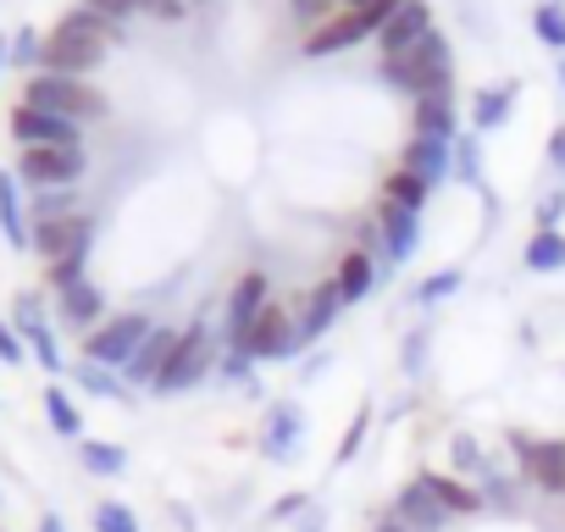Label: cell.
Segmentation results:
<instances>
[{"mask_svg":"<svg viewBox=\"0 0 565 532\" xmlns=\"http://www.w3.org/2000/svg\"><path fill=\"white\" fill-rule=\"evenodd\" d=\"M377 78H383L388 89L411 95V100H422V95H455V51H449V40L433 29V34H427L422 45H411L405 56H383Z\"/></svg>","mask_w":565,"mask_h":532,"instance_id":"1","label":"cell"},{"mask_svg":"<svg viewBox=\"0 0 565 532\" xmlns=\"http://www.w3.org/2000/svg\"><path fill=\"white\" fill-rule=\"evenodd\" d=\"M216 361H222V328H211V322L200 317V322L183 328V339H178V350H172V361H167V372L156 377L150 394H161V400L189 394L194 383H205V377L216 372Z\"/></svg>","mask_w":565,"mask_h":532,"instance_id":"2","label":"cell"},{"mask_svg":"<svg viewBox=\"0 0 565 532\" xmlns=\"http://www.w3.org/2000/svg\"><path fill=\"white\" fill-rule=\"evenodd\" d=\"M23 106H40V111H56L73 123H100L111 111L100 89H89L84 78H56V73H34L23 84Z\"/></svg>","mask_w":565,"mask_h":532,"instance_id":"3","label":"cell"},{"mask_svg":"<svg viewBox=\"0 0 565 532\" xmlns=\"http://www.w3.org/2000/svg\"><path fill=\"white\" fill-rule=\"evenodd\" d=\"M504 444H510L515 471H521L526 488H537L548 499H565V438H532L526 427H510Z\"/></svg>","mask_w":565,"mask_h":532,"instance_id":"4","label":"cell"},{"mask_svg":"<svg viewBox=\"0 0 565 532\" xmlns=\"http://www.w3.org/2000/svg\"><path fill=\"white\" fill-rule=\"evenodd\" d=\"M12 172L23 189H78L89 172V156L84 145H34V150H18Z\"/></svg>","mask_w":565,"mask_h":532,"instance_id":"5","label":"cell"},{"mask_svg":"<svg viewBox=\"0 0 565 532\" xmlns=\"http://www.w3.org/2000/svg\"><path fill=\"white\" fill-rule=\"evenodd\" d=\"M150 328H156V322H150L145 311H111L100 328H89V333H84V361L122 372V366L139 355V344L150 339Z\"/></svg>","mask_w":565,"mask_h":532,"instance_id":"6","label":"cell"},{"mask_svg":"<svg viewBox=\"0 0 565 532\" xmlns=\"http://www.w3.org/2000/svg\"><path fill=\"white\" fill-rule=\"evenodd\" d=\"M255 366H266V361H300L306 355V339H300V322H295V311L282 306V300H271L260 317H255V328L244 333V344H238Z\"/></svg>","mask_w":565,"mask_h":532,"instance_id":"7","label":"cell"},{"mask_svg":"<svg viewBox=\"0 0 565 532\" xmlns=\"http://www.w3.org/2000/svg\"><path fill=\"white\" fill-rule=\"evenodd\" d=\"M95 211H73V216H62V222H34V249L29 255H40V266H56V260H89V249H95Z\"/></svg>","mask_w":565,"mask_h":532,"instance_id":"8","label":"cell"},{"mask_svg":"<svg viewBox=\"0 0 565 532\" xmlns=\"http://www.w3.org/2000/svg\"><path fill=\"white\" fill-rule=\"evenodd\" d=\"M266 306H271V278L266 273H238V284L222 300V350H238Z\"/></svg>","mask_w":565,"mask_h":532,"instance_id":"9","label":"cell"},{"mask_svg":"<svg viewBox=\"0 0 565 532\" xmlns=\"http://www.w3.org/2000/svg\"><path fill=\"white\" fill-rule=\"evenodd\" d=\"M300 449H306V411L295 400H271L260 416V455L271 466H289L300 460Z\"/></svg>","mask_w":565,"mask_h":532,"instance_id":"10","label":"cell"},{"mask_svg":"<svg viewBox=\"0 0 565 532\" xmlns=\"http://www.w3.org/2000/svg\"><path fill=\"white\" fill-rule=\"evenodd\" d=\"M100 62H106V45H100V40H78V34H62V29L45 34L40 73H56V78H89Z\"/></svg>","mask_w":565,"mask_h":532,"instance_id":"11","label":"cell"},{"mask_svg":"<svg viewBox=\"0 0 565 532\" xmlns=\"http://www.w3.org/2000/svg\"><path fill=\"white\" fill-rule=\"evenodd\" d=\"M7 128H12V139L23 150H34V145H84V123L56 117V111H40V106H23V100L12 106Z\"/></svg>","mask_w":565,"mask_h":532,"instance_id":"12","label":"cell"},{"mask_svg":"<svg viewBox=\"0 0 565 532\" xmlns=\"http://www.w3.org/2000/svg\"><path fill=\"white\" fill-rule=\"evenodd\" d=\"M377 29L366 23V12H339V18H328V23H317L311 34H306V56L311 62H322V56H344V51H355L361 40H372Z\"/></svg>","mask_w":565,"mask_h":532,"instance_id":"13","label":"cell"},{"mask_svg":"<svg viewBox=\"0 0 565 532\" xmlns=\"http://www.w3.org/2000/svg\"><path fill=\"white\" fill-rule=\"evenodd\" d=\"M12 328L23 333V344H29V355L56 377V372H67V361H62V344H56V333H51V322L40 317V295H18V311H12Z\"/></svg>","mask_w":565,"mask_h":532,"instance_id":"14","label":"cell"},{"mask_svg":"<svg viewBox=\"0 0 565 532\" xmlns=\"http://www.w3.org/2000/svg\"><path fill=\"white\" fill-rule=\"evenodd\" d=\"M377 227H383L388 266H405V260L422 249V211H411V205H399V200H383V205H377Z\"/></svg>","mask_w":565,"mask_h":532,"instance_id":"15","label":"cell"},{"mask_svg":"<svg viewBox=\"0 0 565 532\" xmlns=\"http://www.w3.org/2000/svg\"><path fill=\"white\" fill-rule=\"evenodd\" d=\"M394 515H399L411 532H444V526L455 521V515H449V510L433 499V488H427L422 477H411V482L394 493Z\"/></svg>","mask_w":565,"mask_h":532,"instance_id":"16","label":"cell"},{"mask_svg":"<svg viewBox=\"0 0 565 532\" xmlns=\"http://www.w3.org/2000/svg\"><path fill=\"white\" fill-rule=\"evenodd\" d=\"M427 34H433V7H427V0H405V7L383 23L377 45H383V56H405V51L422 45Z\"/></svg>","mask_w":565,"mask_h":532,"instance_id":"17","label":"cell"},{"mask_svg":"<svg viewBox=\"0 0 565 532\" xmlns=\"http://www.w3.org/2000/svg\"><path fill=\"white\" fill-rule=\"evenodd\" d=\"M56 317H62V328H73V333L100 328V322H106V289H100L95 278L62 289V295H56Z\"/></svg>","mask_w":565,"mask_h":532,"instance_id":"18","label":"cell"},{"mask_svg":"<svg viewBox=\"0 0 565 532\" xmlns=\"http://www.w3.org/2000/svg\"><path fill=\"white\" fill-rule=\"evenodd\" d=\"M339 311H344V295H339V284H333V278H322V284L300 300V317H295V322H300V339H306V344L328 339V333H333V322H339Z\"/></svg>","mask_w":565,"mask_h":532,"instance_id":"19","label":"cell"},{"mask_svg":"<svg viewBox=\"0 0 565 532\" xmlns=\"http://www.w3.org/2000/svg\"><path fill=\"white\" fill-rule=\"evenodd\" d=\"M0 233H7L12 249H34V222H29L23 183H18L12 167H0Z\"/></svg>","mask_w":565,"mask_h":532,"instance_id":"20","label":"cell"},{"mask_svg":"<svg viewBox=\"0 0 565 532\" xmlns=\"http://www.w3.org/2000/svg\"><path fill=\"white\" fill-rule=\"evenodd\" d=\"M178 339H183L178 328H150V339L139 344V355L122 366L128 383H134V389H156V377L167 372V361H172V350H178Z\"/></svg>","mask_w":565,"mask_h":532,"instance_id":"21","label":"cell"},{"mask_svg":"<svg viewBox=\"0 0 565 532\" xmlns=\"http://www.w3.org/2000/svg\"><path fill=\"white\" fill-rule=\"evenodd\" d=\"M411 128H416V139H444V145H455V139H460L455 95H422V100L411 106Z\"/></svg>","mask_w":565,"mask_h":532,"instance_id":"22","label":"cell"},{"mask_svg":"<svg viewBox=\"0 0 565 532\" xmlns=\"http://www.w3.org/2000/svg\"><path fill=\"white\" fill-rule=\"evenodd\" d=\"M377 273L383 266L361 249V244H350L344 255H339V273H333V284H339V295H344V306H361V300H372V289H377Z\"/></svg>","mask_w":565,"mask_h":532,"instance_id":"23","label":"cell"},{"mask_svg":"<svg viewBox=\"0 0 565 532\" xmlns=\"http://www.w3.org/2000/svg\"><path fill=\"white\" fill-rule=\"evenodd\" d=\"M455 145H444V139H411L405 150H399V167L405 172H416L427 189H438L449 172H455V156H449Z\"/></svg>","mask_w":565,"mask_h":532,"instance_id":"24","label":"cell"},{"mask_svg":"<svg viewBox=\"0 0 565 532\" xmlns=\"http://www.w3.org/2000/svg\"><path fill=\"white\" fill-rule=\"evenodd\" d=\"M427 488H433V499L449 510V515H482L488 504H482V493H477V482H466V477H455V471H416Z\"/></svg>","mask_w":565,"mask_h":532,"instance_id":"25","label":"cell"},{"mask_svg":"<svg viewBox=\"0 0 565 532\" xmlns=\"http://www.w3.org/2000/svg\"><path fill=\"white\" fill-rule=\"evenodd\" d=\"M78 7L111 18V23H128V18H161V23H178L189 7L183 0H78Z\"/></svg>","mask_w":565,"mask_h":532,"instance_id":"26","label":"cell"},{"mask_svg":"<svg viewBox=\"0 0 565 532\" xmlns=\"http://www.w3.org/2000/svg\"><path fill=\"white\" fill-rule=\"evenodd\" d=\"M515 95H521L515 78H504L499 89H477V100H471V134H493V128H504L510 111H515Z\"/></svg>","mask_w":565,"mask_h":532,"instance_id":"27","label":"cell"},{"mask_svg":"<svg viewBox=\"0 0 565 532\" xmlns=\"http://www.w3.org/2000/svg\"><path fill=\"white\" fill-rule=\"evenodd\" d=\"M526 273H565V233L559 227H532L526 249H521Z\"/></svg>","mask_w":565,"mask_h":532,"instance_id":"28","label":"cell"},{"mask_svg":"<svg viewBox=\"0 0 565 532\" xmlns=\"http://www.w3.org/2000/svg\"><path fill=\"white\" fill-rule=\"evenodd\" d=\"M40 400H45V422H51V433L78 444V438H84V411L73 405V394H67V389H56V383H45V394H40Z\"/></svg>","mask_w":565,"mask_h":532,"instance_id":"29","label":"cell"},{"mask_svg":"<svg viewBox=\"0 0 565 532\" xmlns=\"http://www.w3.org/2000/svg\"><path fill=\"white\" fill-rule=\"evenodd\" d=\"M78 460L95 477H122L128 471V449L122 444H106V438H78Z\"/></svg>","mask_w":565,"mask_h":532,"instance_id":"30","label":"cell"},{"mask_svg":"<svg viewBox=\"0 0 565 532\" xmlns=\"http://www.w3.org/2000/svg\"><path fill=\"white\" fill-rule=\"evenodd\" d=\"M56 29H62V34H78V40H100V45L122 40V23H111V18H100V12H89V7H73Z\"/></svg>","mask_w":565,"mask_h":532,"instance_id":"31","label":"cell"},{"mask_svg":"<svg viewBox=\"0 0 565 532\" xmlns=\"http://www.w3.org/2000/svg\"><path fill=\"white\" fill-rule=\"evenodd\" d=\"M449 466H455V477H466V482H477L488 466H493V455L471 438V433H449Z\"/></svg>","mask_w":565,"mask_h":532,"instance_id":"32","label":"cell"},{"mask_svg":"<svg viewBox=\"0 0 565 532\" xmlns=\"http://www.w3.org/2000/svg\"><path fill=\"white\" fill-rule=\"evenodd\" d=\"M67 377H73V383H78L84 394H95V400H128L111 366H95V361H73V366H67Z\"/></svg>","mask_w":565,"mask_h":532,"instance_id":"33","label":"cell"},{"mask_svg":"<svg viewBox=\"0 0 565 532\" xmlns=\"http://www.w3.org/2000/svg\"><path fill=\"white\" fill-rule=\"evenodd\" d=\"M73 211H84L78 189H34V200H29V222H62Z\"/></svg>","mask_w":565,"mask_h":532,"instance_id":"34","label":"cell"},{"mask_svg":"<svg viewBox=\"0 0 565 532\" xmlns=\"http://www.w3.org/2000/svg\"><path fill=\"white\" fill-rule=\"evenodd\" d=\"M515 482H521V477H504L499 466H488V471L477 477V493H482V504H493V510L515 515V510H521V493H515Z\"/></svg>","mask_w":565,"mask_h":532,"instance_id":"35","label":"cell"},{"mask_svg":"<svg viewBox=\"0 0 565 532\" xmlns=\"http://www.w3.org/2000/svg\"><path fill=\"white\" fill-rule=\"evenodd\" d=\"M460 284H466L460 266H444V273H433V278H422V284L411 289V300H416V306H444V300L460 295Z\"/></svg>","mask_w":565,"mask_h":532,"instance_id":"36","label":"cell"},{"mask_svg":"<svg viewBox=\"0 0 565 532\" xmlns=\"http://www.w3.org/2000/svg\"><path fill=\"white\" fill-rule=\"evenodd\" d=\"M427 194H433V189H427L416 172H405V167H394V172L383 178V200H399V205H411V211H422Z\"/></svg>","mask_w":565,"mask_h":532,"instance_id":"37","label":"cell"},{"mask_svg":"<svg viewBox=\"0 0 565 532\" xmlns=\"http://www.w3.org/2000/svg\"><path fill=\"white\" fill-rule=\"evenodd\" d=\"M532 29H537V40H543L548 51L565 56V7H559V0H543V7H532Z\"/></svg>","mask_w":565,"mask_h":532,"instance_id":"38","label":"cell"},{"mask_svg":"<svg viewBox=\"0 0 565 532\" xmlns=\"http://www.w3.org/2000/svg\"><path fill=\"white\" fill-rule=\"evenodd\" d=\"M216 377H222V383H233L238 394H260V383H255V361H249L244 350H222Z\"/></svg>","mask_w":565,"mask_h":532,"instance_id":"39","label":"cell"},{"mask_svg":"<svg viewBox=\"0 0 565 532\" xmlns=\"http://www.w3.org/2000/svg\"><path fill=\"white\" fill-rule=\"evenodd\" d=\"M89 521H95V532H145V526H139V510L122 504V499H100Z\"/></svg>","mask_w":565,"mask_h":532,"instance_id":"40","label":"cell"},{"mask_svg":"<svg viewBox=\"0 0 565 532\" xmlns=\"http://www.w3.org/2000/svg\"><path fill=\"white\" fill-rule=\"evenodd\" d=\"M477 139H482V134H460V139H455V150H449V156H455V172H449V178L482 183V145H477Z\"/></svg>","mask_w":565,"mask_h":532,"instance_id":"41","label":"cell"},{"mask_svg":"<svg viewBox=\"0 0 565 532\" xmlns=\"http://www.w3.org/2000/svg\"><path fill=\"white\" fill-rule=\"evenodd\" d=\"M366 433H372V405H361V411L350 416V427H344V438H339V449H333V466H350V460L361 455Z\"/></svg>","mask_w":565,"mask_h":532,"instance_id":"42","label":"cell"},{"mask_svg":"<svg viewBox=\"0 0 565 532\" xmlns=\"http://www.w3.org/2000/svg\"><path fill=\"white\" fill-rule=\"evenodd\" d=\"M84 278H89V260H56V266H45V289L51 295H62V289L84 284Z\"/></svg>","mask_w":565,"mask_h":532,"instance_id":"43","label":"cell"},{"mask_svg":"<svg viewBox=\"0 0 565 532\" xmlns=\"http://www.w3.org/2000/svg\"><path fill=\"white\" fill-rule=\"evenodd\" d=\"M40 51H45V34H40V29H18L12 62H18V67H40Z\"/></svg>","mask_w":565,"mask_h":532,"instance_id":"44","label":"cell"},{"mask_svg":"<svg viewBox=\"0 0 565 532\" xmlns=\"http://www.w3.org/2000/svg\"><path fill=\"white\" fill-rule=\"evenodd\" d=\"M559 216H565V183H559V189H548V194L537 200L532 222H537V227H559Z\"/></svg>","mask_w":565,"mask_h":532,"instance_id":"45","label":"cell"},{"mask_svg":"<svg viewBox=\"0 0 565 532\" xmlns=\"http://www.w3.org/2000/svg\"><path fill=\"white\" fill-rule=\"evenodd\" d=\"M0 361H7V366H23L29 361V344H23V333L12 322H0Z\"/></svg>","mask_w":565,"mask_h":532,"instance_id":"46","label":"cell"},{"mask_svg":"<svg viewBox=\"0 0 565 532\" xmlns=\"http://www.w3.org/2000/svg\"><path fill=\"white\" fill-rule=\"evenodd\" d=\"M306 510H311V493H282V499H271L266 521H295V515H306Z\"/></svg>","mask_w":565,"mask_h":532,"instance_id":"47","label":"cell"},{"mask_svg":"<svg viewBox=\"0 0 565 532\" xmlns=\"http://www.w3.org/2000/svg\"><path fill=\"white\" fill-rule=\"evenodd\" d=\"M548 167L559 172V183H565V123L548 134Z\"/></svg>","mask_w":565,"mask_h":532,"instance_id":"48","label":"cell"},{"mask_svg":"<svg viewBox=\"0 0 565 532\" xmlns=\"http://www.w3.org/2000/svg\"><path fill=\"white\" fill-rule=\"evenodd\" d=\"M295 18L300 23H328V0H295Z\"/></svg>","mask_w":565,"mask_h":532,"instance_id":"49","label":"cell"},{"mask_svg":"<svg viewBox=\"0 0 565 532\" xmlns=\"http://www.w3.org/2000/svg\"><path fill=\"white\" fill-rule=\"evenodd\" d=\"M295 532H328V510H322V504H311V510L295 521Z\"/></svg>","mask_w":565,"mask_h":532,"instance_id":"50","label":"cell"},{"mask_svg":"<svg viewBox=\"0 0 565 532\" xmlns=\"http://www.w3.org/2000/svg\"><path fill=\"white\" fill-rule=\"evenodd\" d=\"M34 532H67V521H62V515H56V510H45V515H40V526H34Z\"/></svg>","mask_w":565,"mask_h":532,"instance_id":"51","label":"cell"},{"mask_svg":"<svg viewBox=\"0 0 565 532\" xmlns=\"http://www.w3.org/2000/svg\"><path fill=\"white\" fill-rule=\"evenodd\" d=\"M372 532H411V526H405V521H399V515H383V521H377V526H372Z\"/></svg>","mask_w":565,"mask_h":532,"instance_id":"52","label":"cell"},{"mask_svg":"<svg viewBox=\"0 0 565 532\" xmlns=\"http://www.w3.org/2000/svg\"><path fill=\"white\" fill-rule=\"evenodd\" d=\"M0 62H12V51H7V34H0Z\"/></svg>","mask_w":565,"mask_h":532,"instance_id":"53","label":"cell"},{"mask_svg":"<svg viewBox=\"0 0 565 532\" xmlns=\"http://www.w3.org/2000/svg\"><path fill=\"white\" fill-rule=\"evenodd\" d=\"M344 7H350V12H361V7H366V0H344Z\"/></svg>","mask_w":565,"mask_h":532,"instance_id":"54","label":"cell"},{"mask_svg":"<svg viewBox=\"0 0 565 532\" xmlns=\"http://www.w3.org/2000/svg\"><path fill=\"white\" fill-rule=\"evenodd\" d=\"M559 89H565V56H559Z\"/></svg>","mask_w":565,"mask_h":532,"instance_id":"55","label":"cell"},{"mask_svg":"<svg viewBox=\"0 0 565 532\" xmlns=\"http://www.w3.org/2000/svg\"><path fill=\"white\" fill-rule=\"evenodd\" d=\"M0 504H7V493H0Z\"/></svg>","mask_w":565,"mask_h":532,"instance_id":"56","label":"cell"}]
</instances>
